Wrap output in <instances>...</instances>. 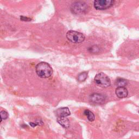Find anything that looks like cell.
I'll list each match as a JSON object with an SVG mask.
<instances>
[{
	"label": "cell",
	"instance_id": "1",
	"mask_svg": "<svg viewBox=\"0 0 139 139\" xmlns=\"http://www.w3.org/2000/svg\"><path fill=\"white\" fill-rule=\"evenodd\" d=\"M36 74L43 78H49L53 73V69L50 65L45 62H41L37 64L35 67Z\"/></svg>",
	"mask_w": 139,
	"mask_h": 139
},
{
	"label": "cell",
	"instance_id": "2",
	"mask_svg": "<svg viewBox=\"0 0 139 139\" xmlns=\"http://www.w3.org/2000/svg\"><path fill=\"white\" fill-rule=\"evenodd\" d=\"M95 82L97 85L102 88L110 87L111 85V81L109 77L103 72L96 74L95 77Z\"/></svg>",
	"mask_w": 139,
	"mask_h": 139
},
{
	"label": "cell",
	"instance_id": "3",
	"mask_svg": "<svg viewBox=\"0 0 139 139\" xmlns=\"http://www.w3.org/2000/svg\"><path fill=\"white\" fill-rule=\"evenodd\" d=\"M66 38L70 41L76 44L81 43L85 40V36L83 34L72 30L67 32Z\"/></svg>",
	"mask_w": 139,
	"mask_h": 139
},
{
	"label": "cell",
	"instance_id": "4",
	"mask_svg": "<svg viewBox=\"0 0 139 139\" xmlns=\"http://www.w3.org/2000/svg\"><path fill=\"white\" fill-rule=\"evenodd\" d=\"M114 3L113 0H96L94 2V6L97 10H103L111 7Z\"/></svg>",
	"mask_w": 139,
	"mask_h": 139
},
{
	"label": "cell",
	"instance_id": "5",
	"mask_svg": "<svg viewBox=\"0 0 139 139\" xmlns=\"http://www.w3.org/2000/svg\"><path fill=\"white\" fill-rule=\"evenodd\" d=\"M88 9V6L87 4L84 2H77L72 4V10L76 13H84Z\"/></svg>",
	"mask_w": 139,
	"mask_h": 139
},
{
	"label": "cell",
	"instance_id": "6",
	"mask_svg": "<svg viewBox=\"0 0 139 139\" xmlns=\"http://www.w3.org/2000/svg\"><path fill=\"white\" fill-rule=\"evenodd\" d=\"M90 100L95 103L102 104L103 103L105 100V97L99 94H94L90 96Z\"/></svg>",
	"mask_w": 139,
	"mask_h": 139
},
{
	"label": "cell",
	"instance_id": "7",
	"mask_svg": "<svg viewBox=\"0 0 139 139\" xmlns=\"http://www.w3.org/2000/svg\"><path fill=\"white\" fill-rule=\"evenodd\" d=\"M56 114L58 117H66L70 115L71 113L68 108L67 107H64L59 108L56 111Z\"/></svg>",
	"mask_w": 139,
	"mask_h": 139
},
{
	"label": "cell",
	"instance_id": "8",
	"mask_svg": "<svg viewBox=\"0 0 139 139\" xmlns=\"http://www.w3.org/2000/svg\"><path fill=\"white\" fill-rule=\"evenodd\" d=\"M116 95L120 98H123L126 97L128 95V91L125 87H119L116 89Z\"/></svg>",
	"mask_w": 139,
	"mask_h": 139
},
{
	"label": "cell",
	"instance_id": "9",
	"mask_svg": "<svg viewBox=\"0 0 139 139\" xmlns=\"http://www.w3.org/2000/svg\"><path fill=\"white\" fill-rule=\"evenodd\" d=\"M57 120L58 123L65 128H67L70 126V121L66 117H57Z\"/></svg>",
	"mask_w": 139,
	"mask_h": 139
},
{
	"label": "cell",
	"instance_id": "10",
	"mask_svg": "<svg viewBox=\"0 0 139 139\" xmlns=\"http://www.w3.org/2000/svg\"><path fill=\"white\" fill-rule=\"evenodd\" d=\"M128 84L127 81L123 78H119L115 81V85L118 88L119 87H126Z\"/></svg>",
	"mask_w": 139,
	"mask_h": 139
},
{
	"label": "cell",
	"instance_id": "11",
	"mask_svg": "<svg viewBox=\"0 0 139 139\" xmlns=\"http://www.w3.org/2000/svg\"><path fill=\"white\" fill-rule=\"evenodd\" d=\"M84 115H85L87 118L88 119V120L90 122H92L94 121L95 119V115L94 114V113L91 112V111L89 110H85L84 112Z\"/></svg>",
	"mask_w": 139,
	"mask_h": 139
},
{
	"label": "cell",
	"instance_id": "12",
	"mask_svg": "<svg viewBox=\"0 0 139 139\" xmlns=\"http://www.w3.org/2000/svg\"><path fill=\"white\" fill-rule=\"evenodd\" d=\"M87 77H88V72H83L78 75L77 79H78V82H83L87 79Z\"/></svg>",
	"mask_w": 139,
	"mask_h": 139
},
{
	"label": "cell",
	"instance_id": "13",
	"mask_svg": "<svg viewBox=\"0 0 139 139\" xmlns=\"http://www.w3.org/2000/svg\"><path fill=\"white\" fill-rule=\"evenodd\" d=\"M8 117V114L4 110H2L1 111V122L3 120H6Z\"/></svg>",
	"mask_w": 139,
	"mask_h": 139
},
{
	"label": "cell",
	"instance_id": "14",
	"mask_svg": "<svg viewBox=\"0 0 139 139\" xmlns=\"http://www.w3.org/2000/svg\"><path fill=\"white\" fill-rule=\"evenodd\" d=\"M89 51H90V52H92V53H96L98 52L99 51V49L98 47H97L96 46H92V47H91L89 49Z\"/></svg>",
	"mask_w": 139,
	"mask_h": 139
},
{
	"label": "cell",
	"instance_id": "15",
	"mask_svg": "<svg viewBox=\"0 0 139 139\" xmlns=\"http://www.w3.org/2000/svg\"><path fill=\"white\" fill-rule=\"evenodd\" d=\"M20 20L21 21H31L32 19H30L29 18H27V17H20Z\"/></svg>",
	"mask_w": 139,
	"mask_h": 139
},
{
	"label": "cell",
	"instance_id": "16",
	"mask_svg": "<svg viewBox=\"0 0 139 139\" xmlns=\"http://www.w3.org/2000/svg\"><path fill=\"white\" fill-rule=\"evenodd\" d=\"M29 125H30V126H31L32 127H36V126H38V125L36 124V123L35 122H31V123H29Z\"/></svg>",
	"mask_w": 139,
	"mask_h": 139
},
{
	"label": "cell",
	"instance_id": "17",
	"mask_svg": "<svg viewBox=\"0 0 139 139\" xmlns=\"http://www.w3.org/2000/svg\"><path fill=\"white\" fill-rule=\"evenodd\" d=\"M138 113H139V111H138Z\"/></svg>",
	"mask_w": 139,
	"mask_h": 139
}]
</instances>
